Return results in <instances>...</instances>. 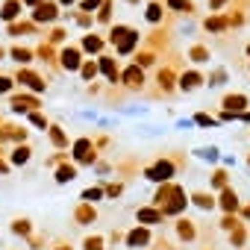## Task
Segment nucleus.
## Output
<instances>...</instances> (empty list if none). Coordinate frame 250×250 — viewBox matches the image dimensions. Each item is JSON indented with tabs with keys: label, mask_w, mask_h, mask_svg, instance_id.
<instances>
[{
	"label": "nucleus",
	"mask_w": 250,
	"mask_h": 250,
	"mask_svg": "<svg viewBox=\"0 0 250 250\" xmlns=\"http://www.w3.org/2000/svg\"><path fill=\"white\" fill-rule=\"evenodd\" d=\"M65 65H68V68H74V65H77V53H74V50H71V53H65Z\"/></svg>",
	"instance_id": "nucleus-2"
},
{
	"label": "nucleus",
	"mask_w": 250,
	"mask_h": 250,
	"mask_svg": "<svg viewBox=\"0 0 250 250\" xmlns=\"http://www.w3.org/2000/svg\"><path fill=\"white\" fill-rule=\"evenodd\" d=\"M168 174H171V165H159V168L153 171V180H165Z\"/></svg>",
	"instance_id": "nucleus-1"
}]
</instances>
